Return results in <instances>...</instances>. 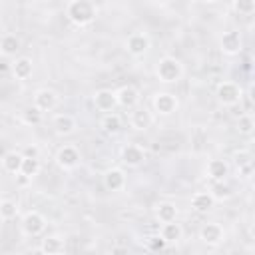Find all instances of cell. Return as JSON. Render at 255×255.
I'll use <instances>...</instances> for the list:
<instances>
[{"label": "cell", "mask_w": 255, "mask_h": 255, "mask_svg": "<svg viewBox=\"0 0 255 255\" xmlns=\"http://www.w3.org/2000/svg\"><path fill=\"white\" fill-rule=\"evenodd\" d=\"M155 76L161 84H175L183 76V64L175 56H163L155 64Z\"/></svg>", "instance_id": "7a4b0ae2"}, {"label": "cell", "mask_w": 255, "mask_h": 255, "mask_svg": "<svg viewBox=\"0 0 255 255\" xmlns=\"http://www.w3.org/2000/svg\"><path fill=\"white\" fill-rule=\"evenodd\" d=\"M203 2H207V4H217V2H221V0H203Z\"/></svg>", "instance_id": "d590c367"}, {"label": "cell", "mask_w": 255, "mask_h": 255, "mask_svg": "<svg viewBox=\"0 0 255 255\" xmlns=\"http://www.w3.org/2000/svg\"><path fill=\"white\" fill-rule=\"evenodd\" d=\"M38 2H52V0H38Z\"/></svg>", "instance_id": "8d00e7d4"}, {"label": "cell", "mask_w": 255, "mask_h": 255, "mask_svg": "<svg viewBox=\"0 0 255 255\" xmlns=\"http://www.w3.org/2000/svg\"><path fill=\"white\" fill-rule=\"evenodd\" d=\"M46 225H48V219H46L40 211L32 209V211H28V213L22 217L20 229H22V233H24L26 237H38V235H42V233L46 231Z\"/></svg>", "instance_id": "277c9868"}, {"label": "cell", "mask_w": 255, "mask_h": 255, "mask_svg": "<svg viewBox=\"0 0 255 255\" xmlns=\"http://www.w3.org/2000/svg\"><path fill=\"white\" fill-rule=\"evenodd\" d=\"M2 199H4V197H2V195H0V201H2Z\"/></svg>", "instance_id": "74e56055"}, {"label": "cell", "mask_w": 255, "mask_h": 255, "mask_svg": "<svg viewBox=\"0 0 255 255\" xmlns=\"http://www.w3.org/2000/svg\"><path fill=\"white\" fill-rule=\"evenodd\" d=\"M40 173V159L32 157V155H24L22 159V167H20V175L26 179H34Z\"/></svg>", "instance_id": "484cf974"}, {"label": "cell", "mask_w": 255, "mask_h": 255, "mask_svg": "<svg viewBox=\"0 0 255 255\" xmlns=\"http://www.w3.org/2000/svg\"><path fill=\"white\" fill-rule=\"evenodd\" d=\"M219 50L225 56H235L243 50V38L237 30H227L223 32V36L219 38Z\"/></svg>", "instance_id": "7c38bea8"}, {"label": "cell", "mask_w": 255, "mask_h": 255, "mask_svg": "<svg viewBox=\"0 0 255 255\" xmlns=\"http://www.w3.org/2000/svg\"><path fill=\"white\" fill-rule=\"evenodd\" d=\"M199 239H201V243H205V245H209V247L219 245V243L225 239L223 225L217 223V221H207V223H203L201 229H199Z\"/></svg>", "instance_id": "30bf717a"}, {"label": "cell", "mask_w": 255, "mask_h": 255, "mask_svg": "<svg viewBox=\"0 0 255 255\" xmlns=\"http://www.w3.org/2000/svg\"><path fill=\"white\" fill-rule=\"evenodd\" d=\"M153 124V114L145 108V106H135L131 108V114H129V126L135 129V131H147Z\"/></svg>", "instance_id": "8fae6325"}, {"label": "cell", "mask_w": 255, "mask_h": 255, "mask_svg": "<svg viewBox=\"0 0 255 255\" xmlns=\"http://www.w3.org/2000/svg\"><path fill=\"white\" fill-rule=\"evenodd\" d=\"M155 217L159 223H167V221H175L177 219V207L171 201H159L155 205Z\"/></svg>", "instance_id": "d4e9b609"}, {"label": "cell", "mask_w": 255, "mask_h": 255, "mask_svg": "<svg viewBox=\"0 0 255 255\" xmlns=\"http://www.w3.org/2000/svg\"><path fill=\"white\" fill-rule=\"evenodd\" d=\"M231 6L237 14H243V16H249L255 12V0H233Z\"/></svg>", "instance_id": "f1b7e54d"}, {"label": "cell", "mask_w": 255, "mask_h": 255, "mask_svg": "<svg viewBox=\"0 0 255 255\" xmlns=\"http://www.w3.org/2000/svg\"><path fill=\"white\" fill-rule=\"evenodd\" d=\"M52 128H54V133L56 135H72L76 129H78V122L74 116L70 114H56L52 118Z\"/></svg>", "instance_id": "9a60e30c"}, {"label": "cell", "mask_w": 255, "mask_h": 255, "mask_svg": "<svg viewBox=\"0 0 255 255\" xmlns=\"http://www.w3.org/2000/svg\"><path fill=\"white\" fill-rule=\"evenodd\" d=\"M10 72H12V76L16 80H28L32 76V72H34V64H32V60L28 56H20L10 66Z\"/></svg>", "instance_id": "44dd1931"}, {"label": "cell", "mask_w": 255, "mask_h": 255, "mask_svg": "<svg viewBox=\"0 0 255 255\" xmlns=\"http://www.w3.org/2000/svg\"><path fill=\"white\" fill-rule=\"evenodd\" d=\"M92 102L96 106V110L100 112H114L118 108V100H116V92L114 90H108V88H102L98 92H94L92 96Z\"/></svg>", "instance_id": "5bb4252c"}, {"label": "cell", "mask_w": 255, "mask_h": 255, "mask_svg": "<svg viewBox=\"0 0 255 255\" xmlns=\"http://www.w3.org/2000/svg\"><path fill=\"white\" fill-rule=\"evenodd\" d=\"M40 116H42V112H38L36 108H30V110L24 112V122L26 124H38L40 122Z\"/></svg>", "instance_id": "d6a6232c"}, {"label": "cell", "mask_w": 255, "mask_h": 255, "mask_svg": "<svg viewBox=\"0 0 255 255\" xmlns=\"http://www.w3.org/2000/svg\"><path fill=\"white\" fill-rule=\"evenodd\" d=\"M24 155H32V157H38V147H36V145H28V147H26V151H24Z\"/></svg>", "instance_id": "836d02e7"}, {"label": "cell", "mask_w": 255, "mask_h": 255, "mask_svg": "<svg viewBox=\"0 0 255 255\" xmlns=\"http://www.w3.org/2000/svg\"><path fill=\"white\" fill-rule=\"evenodd\" d=\"M145 155L147 153H145V149L139 143H126L120 149V159L128 167H139L145 161Z\"/></svg>", "instance_id": "9c48e42d"}, {"label": "cell", "mask_w": 255, "mask_h": 255, "mask_svg": "<svg viewBox=\"0 0 255 255\" xmlns=\"http://www.w3.org/2000/svg\"><path fill=\"white\" fill-rule=\"evenodd\" d=\"M18 211H20V207H18L16 201H12V199H2L0 201V219L10 221L18 215Z\"/></svg>", "instance_id": "4316f807"}, {"label": "cell", "mask_w": 255, "mask_h": 255, "mask_svg": "<svg viewBox=\"0 0 255 255\" xmlns=\"http://www.w3.org/2000/svg\"><path fill=\"white\" fill-rule=\"evenodd\" d=\"M145 245H147V249H149V251H161V249H163L167 243H165V241L161 239V235L157 233V235L147 237V239H145Z\"/></svg>", "instance_id": "1f68e13d"}, {"label": "cell", "mask_w": 255, "mask_h": 255, "mask_svg": "<svg viewBox=\"0 0 255 255\" xmlns=\"http://www.w3.org/2000/svg\"><path fill=\"white\" fill-rule=\"evenodd\" d=\"M229 171H231L229 163H227L225 159H219V157L209 159L207 165H205V175H207L213 183H215V181H225V179L229 177Z\"/></svg>", "instance_id": "2e32d148"}, {"label": "cell", "mask_w": 255, "mask_h": 255, "mask_svg": "<svg viewBox=\"0 0 255 255\" xmlns=\"http://www.w3.org/2000/svg\"><path fill=\"white\" fill-rule=\"evenodd\" d=\"M66 245H64V239L58 237V235H48L42 239L38 251L44 253V255H58V253H64Z\"/></svg>", "instance_id": "7402d4cb"}, {"label": "cell", "mask_w": 255, "mask_h": 255, "mask_svg": "<svg viewBox=\"0 0 255 255\" xmlns=\"http://www.w3.org/2000/svg\"><path fill=\"white\" fill-rule=\"evenodd\" d=\"M233 163H235L237 169H239V167H245V165H249V163H253L251 151H249V149H237V151L233 153Z\"/></svg>", "instance_id": "f546056e"}, {"label": "cell", "mask_w": 255, "mask_h": 255, "mask_svg": "<svg viewBox=\"0 0 255 255\" xmlns=\"http://www.w3.org/2000/svg\"><path fill=\"white\" fill-rule=\"evenodd\" d=\"M32 104H34V108H36L38 112H42V114H44V112H52V110L58 108L60 96H58V92L52 90V88H40V90L34 92Z\"/></svg>", "instance_id": "8992f818"}, {"label": "cell", "mask_w": 255, "mask_h": 255, "mask_svg": "<svg viewBox=\"0 0 255 255\" xmlns=\"http://www.w3.org/2000/svg\"><path fill=\"white\" fill-rule=\"evenodd\" d=\"M253 129H255V120H253V116H249V114L239 116V120H237V131H239L241 135H251Z\"/></svg>", "instance_id": "83f0119b"}, {"label": "cell", "mask_w": 255, "mask_h": 255, "mask_svg": "<svg viewBox=\"0 0 255 255\" xmlns=\"http://www.w3.org/2000/svg\"><path fill=\"white\" fill-rule=\"evenodd\" d=\"M215 98L217 102L223 106V108H233L241 102L243 98V90L237 82H231V80H223L217 84V90H215Z\"/></svg>", "instance_id": "3957f363"}, {"label": "cell", "mask_w": 255, "mask_h": 255, "mask_svg": "<svg viewBox=\"0 0 255 255\" xmlns=\"http://www.w3.org/2000/svg\"><path fill=\"white\" fill-rule=\"evenodd\" d=\"M22 159H24V153H22V151L12 149V151H6V153L2 155L0 165H2V169H4L6 173H10V175H20Z\"/></svg>", "instance_id": "ac0fdd59"}, {"label": "cell", "mask_w": 255, "mask_h": 255, "mask_svg": "<svg viewBox=\"0 0 255 255\" xmlns=\"http://www.w3.org/2000/svg\"><path fill=\"white\" fill-rule=\"evenodd\" d=\"M215 207V197L211 191H195L191 195V209L197 213H207Z\"/></svg>", "instance_id": "d6986e66"}, {"label": "cell", "mask_w": 255, "mask_h": 255, "mask_svg": "<svg viewBox=\"0 0 255 255\" xmlns=\"http://www.w3.org/2000/svg\"><path fill=\"white\" fill-rule=\"evenodd\" d=\"M116 100H118V106L120 108H126V110H131L139 104V90L131 84H126L122 88L116 90Z\"/></svg>", "instance_id": "4fadbf2b"}, {"label": "cell", "mask_w": 255, "mask_h": 255, "mask_svg": "<svg viewBox=\"0 0 255 255\" xmlns=\"http://www.w3.org/2000/svg\"><path fill=\"white\" fill-rule=\"evenodd\" d=\"M211 195L215 197V201H225V199H229V197H231V187H229V185H225L223 181H215Z\"/></svg>", "instance_id": "4dcf8cb0"}, {"label": "cell", "mask_w": 255, "mask_h": 255, "mask_svg": "<svg viewBox=\"0 0 255 255\" xmlns=\"http://www.w3.org/2000/svg\"><path fill=\"white\" fill-rule=\"evenodd\" d=\"M56 165L60 167V169H64V171H72V169H76L78 165H80V161H82V153H80V149L76 147V145H72V143H66V145H62L58 151H56Z\"/></svg>", "instance_id": "5b68a950"}, {"label": "cell", "mask_w": 255, "mask_h": 255, "mask_svg": "<svg viewBox=\"0 0 255 255\" xmlns=\"http://www.w3.org/2000/svg\"><path fill=\"white\" fill-rule=\"evenodd\" d=\"M22 48V42L16 34H4L0 38V54L6 56V58H12L18 54V50Z\"/></svg>", "instance_id": "cb8c5ba5"}, {"label": "cell", "mask_w": 255, "mask_h": 255, "mask_svg": "<svg viewBox=\"0 0 255 255\" xmlns=\"http://www.w3.org/2000/svg\"><path fill=\"white\" fill-rule=\"evenodd\" d=\"M6 72H8V64L0 62V76H2V74H6Z\"/></svg>", "instance_id": "e575fe53"}, {"label": "cell", "mask_w": 255, "mask_h": 255, "mask_svg": "<svg viewBox=\"0 0 255 255\" xmlns=\"http://www.w3.org/2000/svg\"><path fill=\"white\" fill-rule=\"evenodd\" d=\"M159 235H161V239H163L167 245H173V243H179V241H181V237H183V227L177 223V219H175V221H167V223H161Z\"/></svg>", "instance_id": "ffe728a7"}, {"label": "cell", "mask_w": 255, "mask_h": 255, "mask_svg": "<svg viewBox=\"0 0 255 255\" xmlns=\"http://www.w3.org/2000/svg\"><path fill=\"white\" fill-rule=\"evenodd\" d=\"M96 4L92 0H70L66 6V16L72 24L84 28L96 20Z\"/></svg>", "instance_id": "6da1fadb"}, {"label": "cell", "mask_w": 255, "mask_h": 255, "mask_svg": "<svg viewBox=\"0 0 255 255\" xmlns=\"http://www.w3.org/2000/svg\"><path fill=\"white\" fill-rule=\"evenodd\" d=\"M100 126H102V129H104L106 133L116 135V133L122 131L124 122H122V116H120V114H116V112H106L104 118H102V122H100Z\"/></svg>", "instance_id": "603a6c76"}, {"label": "cell", "mask_w": 255, "mask_h": 255, "mask_svg": "<svg viewBox=\"0 0 255 255\" xmlns=\"http://www.w3.org/2000/svg\"><path fill=\"white\" fill-rule=\"evenodd\" d=\"M128 179H126V173L122 167H110L106 173H104V187L112 193L116 191H122L126 187Z\"/></svg>", "instance_id": "e0dca14e"}, {"label": "cell", "mask_w": 255, "mask_h": 255, "mask_svg": "<svg viewBox=\"0 0 255 255\" xmlns=\"http://www.w3.org/2000/svg\"><path fill=\"white\" fill-rule=\"evenodd\" d=\"M151 48V40L145 32H133L128 36L126 40V52L133 58H141L147 54V50Z\"/></svg>", "instance_id": "ba28073f"}, {"label": "cell", "mask_w": 255, "mask_h": 255, "mask_svg": "<svg viewBox=\"0 0 255 255\" xmlns=\"http://www.w3.org/2000/svg\"><path fill=\"white\" fill-rule=\"evenodd\" d=\"M151 106H153V112L157 116L165 118V116H171L179 108V102H177L175 94H171V92H157L151 98Z\"/></svg>", "instance_id": "52a82bcc"}]
</instances>
